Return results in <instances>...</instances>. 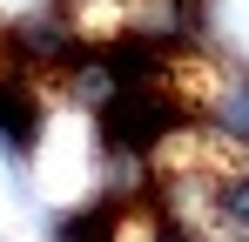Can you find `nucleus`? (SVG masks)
<instances>
[{
  "label": "nucleus",
  "mask_w": 249,
  "mask_h": 242,
  "mask_svg": "<svg viewBox=\"0 0 249 242\" xmlns=\"http://www.w3.org/2000/svg\"><path fill=\"white\" fill-rule=\"evenodd\" d=\"M148 242H215L209 229H196V222H175V215H155L148 222Z\"/></svg>",
  "instance_id": "1"
}]
</instances>
